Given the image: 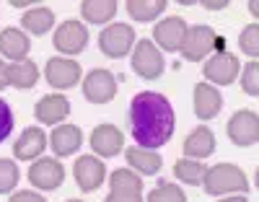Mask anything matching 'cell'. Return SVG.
I'll return each mask as SVG.
<instances>
[{
  "mask_svg": "<svg viewBox=\"0 0 259 202\" xmlns=\"http://www.w3.org/2000/svg\"><path fill=\"white\" fill-rule=\"evenodd\" d=\"M174 106L158 91H140L130 101V135L138 148L156 150L174 135Z\"/></svg>",
  "mask_w": 259,
  "mask_h": 202,
  "instance_id": "cell-1",
  "label": "cell"
},
{
  "mask_svg": "<svg viewBox=\"0 0 259 202\" xmlns=\"http://www.w3.org/2000/svg\"><path fill=\"white\" fill-rule=\"evenodd\" d=\"M202 187L212 197H223V194H231V192L244 194V192H249V179L233 164H215L205 171Z\"/></svg>",
  "mask_w": 259,
  "mask_h": 202,
  "instance_id": "cell-2",
  "label": "cell"
},
{
  "mask_svg": "<svg viewBox=\"0 0 259 202\" xmlns=\"http://www.w3.org/2000/svg\"><path fill=\"white\" fill-rule=\"evenodd\" d=\"M182 57L189 60V62H200L215 52H223V39L215 34L210 26L205 24H197V26H189L187 29V36H184V44H182Z\"/></svg>",
  "mask_w": 259,
  "mask_h": 202,
  "instance_id": "cell-3",
  "label": "cell"
},
{
  "mask_svg": "<svg viewBox=\"0 0 259 202\" xmlns=\"http://www.w3.org/2000/svg\"><path fill=\"white\" fill-rule=\"evenodd\" d=\"M52 44L55 50L65 57H73V55H80L85 47H89V29H85L80 21H62V24L55 29V36H52Z\"/></svg>",
  "mask_w": 259,
  "mask_h": 202,
  "instance_id": "cell-4",
  "label": "cell"
},
{
  "mask_svg": "<svg viewBox=\"0 0 259 202\" xmlns=\"http://www.w3.org/2000/svg\"><path fill=\"white\" fill-rule=\"evenodd\" d=\"M226 135L233 145L239 148H251L259 143V117L256 111H249V109H241L228 119L226 125Z\"/></svg>",
  "mask_w": 259,
  "mask_h": 202,
  "instance_id": "cell-5",
  "label": "cell"
},
{
  "mask_svg": "<svg viewBox=\"0 0 259 202\" xmlns=\"http://www.w3.org/2000/svg\"><path fill=\"white\" fill-rule=\"evenodd\" d=\"M130 60H133V70L140 78H145V80H156V78L163 75L166 62L161 57V50L156 47L153 42H148V39L138 42L133 47V57H130Z\"/></svg>",
  "mask_w": 259,
  "mask_h": 202,
  "instance_id": "cell-6",
  "label": "cell"
},
{
  "mask_svg": "<svg viewBox=\"0 0 259 202\" xmlns=\"http://www.w3.org/2000/svg\"><path fill=\"white\" fill-rule=\"evenodd\" d=\"M133 47H135V31L127 24H112L99 34V50L104 52V57L119 60L130 55Z\"/></svg>",
  "mask_w": 259,
  "mask_h": 202,
  "instance_id": "cell-7",
  "label": "cell"
},
{
  "mask_svg": "<svg viewBox=\"0 0 259 202\" xmlns=\"http://www.w3.org/2000/svg\"><path fill=\"white\" fill-rule=\"evenodd\" d=\"M239 70H241V65H239V57L231 55L228 50L223 52H215L210 55V60L205 62L202 67V75L207 78L205 83H215V86H231L236 78H239Z\"/></svg>",
  "mask_w": 259,
  "mask_h": 202,
  "instance_id": "cell-8",
  "label": "cell"
},
{
  "mask_svg": "<svg viewBox=\"0 0 259 202\" xmlns=\"http://www.w3.org/2000/svg\"><path fill=\"white\" fill-rule=\"evenodd\" d=\"M80 65L70 57H50L45 65V78L52 88L57 91H68V88H75L80 83Z\"/></svg>",
  "mask_w": 259,
  "mask_h": 202,
  "instance_id": "cell-9",
  "label": "cell"
},
{
  "mask_svg": "<svg viewBox=\"0 0 259 202\" xmlns=\"http://www.w3.org/2000/svg\"><path fill=\"white\" fill-rule=\"evenodd\" d=\"M83 96L91 104H109L117 96V78L114 73L96 67L89 75L83 78Z\"/></svg>",
  "mask_w": 259,
  "mask_h": 202,
  "instance_id": "cell-10",
  "label": "cell"
},
{
  "mask_svg": "<svg viewBox=\"0 0 259 202\" xmlns=\"http://www.w3.org/2000/svg\"><path fill=\"white\" fill-rule=\"evenodd\" d=\"M29 182L36 187V189H41V192H55L62 182H65V169H62V164L57 161V158H45L41 155L39 161H34L31 166H29Z\"/></svg>",
  "mask_w": 259,
  "mask_h": 202,
  "instance_id": "cell-11",
  "label": "cell"
},
{
  "mask_svg": "<svg viewBox=\"0 0 259 202\" xmlns=\"http://www.w3.org/2000/svg\"><path fill=\"white\" fill-rule=\"evenodd\" d=\"M187 21L179 18V16H168L163 21L153 26V44L166 52H179L182 44H184V36H187Z\"/></svg>",
  "mask_w": 259,
  "mask_h": 202,
  "instance_id": "cell-12",
  "label": "cell"
},
{
  "mask_svg": "<svg viewBox=\"0 0 259 202\" xmlns=\"http://www.w3.org/2000/svg\"><path fill=\"white\" fill-rule=\"evenodd\" d=\"M89 143H91L96 155H101V158H114L124 148V135L117 125H99V127H94Z\"/></svg>",
  "mask_w": 259,
  "mask_h": 202,
  "instance_id": "cell-13",
  "label": "cell"
},
{
  "mask_svg": "<svg viewBox=\"0 0 259 202\" xmlns=\"http://www.w3.org/2000/svg\"><path fill=\"white\" fill-rule=\"evenodd\" d=\"M73 176L83 192H96L106 179V166L96 155H80L73 166Z\"/></svg>",
  "mask_w": 259,
  "mask_h": 202,
  "instance_id": "cell-14",
  "label": "cell"
},
{
  "mask_svg": "<svg viewBox=\"0 0 259 202\" xmlns=\"http://www.w3.org/2000/svg\"><path fill=\"white\" fill-rule=\"evenodd\" d=\"M50 145V138L45 135L41 127H26L21 132V138L13 143V155L18 161H36L41 158L45 148Z\"/></svg>",
  "mask_w": 259,
  "mask_h": 202,
  "instance_id": "cell-15",
  "label": "cell"
},
{
  "mask_svg": "<svg viewBox=\"0 0 259 202\" xmlns=\"http://www.w3.org/2000/svg\"><path fill=\"white\" fill-rule=\"evenodd\" d=\"M70 114V101L62 94H47L41 96L34 106V117L41 125H60L65 117Z\"/></svg>",
  "mask_w": 259,
  "mask_h": 202,
  "instance_id": "cell-16",
  "label": "cell"
},
{
  "mask_svg": "<svg viewBox=\"0 0 259 202\" xmlns=\"http://www.w3.org/2000/svg\"><path fill=\"white\" fill-rule=\"evenodd\" d=\"M80 145H83V132L78 125H57L50 135V148L60 158H68V155L78 153Z\"/></svg>",
  "mask_w": 259,
  "mask_h": 202,
  "instance_id": "cell-17",
  "label": "cell"
},
{
  "mask_svg": "<svg viewBox=\"0 0 259 202\" xmlns=\"http://www.w3.org/2000/svg\"><path fill=\"white\" fill-rule=\"evenodd\" d=\"M194 114H197V119H212L218 117V111L223 106V96L215 86L210 83H197L194 86Z\"/></svg>",
  "mask_w": 259,
  "mask_h": 202,
  "instance_id": "cell-18",
  "label": "cell"
},
{
  "mask_svg": "<svg viewBox=\"0 0 259 202\" xmlns=\"http://www.w3.org/2000/svg\"><path fill=\"white\" fill-rule=\"evenodd\" d=\"M29 50H31V39L21 29L8 26V29L0 31V55L3 57H8L13 62H21V60H26Z\"/></svg>",
  "mask_w": 259,
  "mask_h": 202,
  "instance_id": "cell-19",
  "label": "cell"
},
{
  "mask_svg": "<svg viewBox=\"0 0 259 202\" xmlns=\"http://www.w3.org/2000/svg\"><path fill=\"white\" fill-rule=\"evenodd\" d=\"M215 150V135L210 127H194L184 138V158H207Z\"/></svg>",
  "mask_w": 259,
  "mask_h": 202,
  "instance_id": "cell-20",
  "label": "cell"
},
{
  "mask_svg": "<svg viewBox=\"0 0 259 202\" xmlns=\"http://www.w3.org/2000/svg\"><path fill=\"white\" fill-rule=\"evenodd\" d=\"M124 158H127V164L133 166L135 171H140L145 176L158 174L161 166H163V158H161L156 150H145V148H138V145L124 148Z\"/></svg>",
  "mask_w": 259,
  "mask_h": 202,
  "instance_id": "cell-21",
  "label": "cell"
},
{
  "mask_svg": "<svg viewBox=\"0 0 259 202\" xmlns=\"http://www.w3.org/2000/svg\"><path fill=\"white\" fill-rule=\"evenodd\" d=\"M39 80V67L34 60H21V62H11L8 65V86L13 88H21V91H26V88H34Z\"/></svg>",
  "mask_w": 259,
  "mask_h": 202,
  "instance_id": "cell-22",
  "label": "cell"
},
{
  "mask_svg": "<svg viewBox=\"0 0 259 202\" xmlns=\"http://www.w3.org/2000/svg\"><path fill=\"white\" fill-rule=\"evenodd\" d=\"M21 26H24V31H29L34 36H41L55 26V13L50 8H45V6L29 8L24 16H21Z\"/></svg>",
  "mask_w": 259,
  "mask_h": 202,
  "instance_id": "cell-23",
  "label": "cell"
},
{
  "mask_svg": "<svg viewBox=\"0 0 259 202\" xmlns=\"http://www.w3.org/2000/svg\"><path fill=\"white\" fill-rule=\"evenodd\" d=\"M80 16L89 24L104 26L117 16V3L114 0H85V3H80Z\"/></svg>",
  "mask_w": 259,
  "mask_h": 202,
  "instance_id": "cell-24",
  "label": "cell"
},
{
  "mask_svg": "<svg viewBox=\"0 0 259 202\" xmlns=\"http://www.w3.org/2000/svg\"><path fill=\"white\" fill-rule=\"evenodd\" d=\"M166 11V0H130L127 3V13L135 21H156L161 13Z\"/></svg>",
  "mask_w": 259,
  "mask_h": 202,
  "instance_id": "cell-25",
  "label": "cell"
},
{
  "mask_svg": "<svg viewBox=\"0 0 259 202\" xmlns=\"http://www.w3.org/2000/svg\"><path fill=\"white\" fill-rule=\"evenodd\" d=\"M205 164L200 161H194V158H182L174 164V176L179 179V182L189 184V187H197L202 184V179H205Z\"/></svg>",
  "mask_w": 259,
  "mask_h": 202,
  "instance_id": "cell-26",
  "label": "cell"
},
{
  "mask_svg": "<svg viewBox=\"0 0 259 202\" xmlns=\"http://www.w3.org/2000/svg\"><path fill=\"white\" fill-rule=\"evenodd\" d=\"M109 187L112 189H122V192H143V182L135 171L130 169H117L109 174Z\"/></svg>",
  "mask_w": 259,
  "mask_h": 202,
  "instance_id": "cell-27",
  "label": "cell"
},
{
  "mask_svg": "<svg viewBox=\"0 0 259 202\" xmlns=\"http://www.w3.org/2000/svg\"><path fill=\"white\" fill-rule=\"evenodd\" d=\"M148 202H187V194L179 184H166L158 182L153 189L148 192Z\"/></svg>",
  "mask_w": 259,
  "mask_h": 202,
  "instance_id": "cell-28",
  "label": "cell"
},
{
  "mask_svg": "<svg viewBox=\"0 0 259 202\" xmlns=\"http://www.w3.org/2000/svg\"><path fill=\"white\" fill-rule=\"evenodd\" d=\"M18 184V166L11 158H0V194L13 192Z\"/></svg>",
  "mask_w": 259,
  "mask_h": 202,
  "instance_id": "cell-29",
  "label": "cell"
},
{
  "mask_svg": "<svg viewBox=\"0 0 259 202\" xmlns=\"http://www.w3.org/2000/svg\"><path fill=\"white\" fill-rule=\"evenodd\" d=\"M239 47H241V52L249 55V57H256V55H259V26H256V24H249V26L241 31Z\"/></svg>",
  "mask_w": 259,
  "mask_h": 202,
  "instance_id": "cell-30",
  "label": "cell"
},
{
  "mask_svg": "<svg viewBox=\"0 0 259 202\" xmlns=\"http://www.w3.org/2000/svg\"><path fill=\"white\" fill-rule=\"evenodd\" d=\"M241 88H244L249 96H256L259 94V65H256V60H251L244 67V73H241Z\"/></svg>",
  "mask_w": 259,
  "mask_h": 202,
  "instance_id": "cell-31",
  "label": "cell"
},
{
  "mask_svg": "<svg viewBox=\"0 0 259 202\" xmlns=\"http://www.w3.org/2000/svg\"><path fill=\"white\" fill-rule=\"evenodd\" d=\"M11 132H13V111L6 99H0V143L8 140Z\"/></svg>",
  "mask_w": 259,
  "mask_h": 202,
  "instance_id": "cell-32",
  "label": "cell"
},
{
  "mask_svg": "<svg viewBox=\"0 0 259 202\" xmlns=\"http://www.w3.org/2000/svg\"><path fill=\"white\" fill-rule=\"evenodd\" d=\"M104 202H145L143 199V192H122V189H112L106 194Z\"/></svg>",
  "mask_w": 259,
  "mask_h": 202,
  "instance_id": "cell-33",
  "label": "cell"
},
{
  "mask_svg": "<svg viewBox=\"0 0 259 202\" xmlns=\"http://www.w3.org/2000/svg\"><path fill=\"white\" fill-rule=\"evenodd\" d=\"M8 202H47V199L36 192H31V189H24V192H13Z\"/></svg>",
  "mask_w": 259,
  "mask_h": 202,
  "instance_id": "cell-34",
  "label": "cell"
},
{
  "mask_svg": "<svg viewBox=\"0 0 259 202\" xmlns=\"http://www.w3.org/2000/svg\"><path fill=\"white\" fill-rule=\"evenodd\" d=\"M8 86V65L3 62V57H0V91Z\"/></svg>",
  "mask_w": 259,
  "mask_h": 202,
  "instance_id": "cell-35",
  "label": "cell"
},
{
  "mask_svg": "<svg viewBox=\"0 0 259 202\" xmlns=\"http://www.w3.org/2000/svg\"><path fill=\"white\" fill-rule=\"evenodd\" d=\"M207 11H221V8H226L228 3H226V0H207V3H202Z\"/></svg>",
  "mask_w": 259,
  "mask_h": 202,
  "instance_id": "cell-36",
  "label": "cell"
},
{
  "mask_svg": "<svg viewBox=\"0 0 259 202\" xmlns=\"http://www.w3.org/2000/svg\"><path fill=\"white\" fill-rule=\"evenodd\" d=\"M218 202H249L244 194H226V197H221Z\"/></svg>",
  "mask_w": 259,
  "mask_h": 202,
  "instance_id": "cell-37",
  "label": "cell"
},
{
  "mask_svg": "<svg viewBox=\"0 0 259 202\" xmlns=\"http://www.w3.org/2000/svg\"><path fill=\"white\" fill-rule=\"evenodd\" d=\"M11 6H13V8H26L29 0H11Z\"/></svg>",
  "mask_w": 259,
  "mask_h": 202,
  "instance_id": "cell-38",
  "label": "cell"
},
{
  "mask_svg": "<svg viewBox=\"0 0 259 202\" xmlns=\"http://www.w3.org/2000/svg\"><path fill=\"white\" fill-rule=\"evenodd\" d=\"M68 202H80V199H68Z\"/></svg>",
  "mask_w": 259,
  "mask_h": 202,
  "instance_id": "cell-39",
  "label": "cell"
}]
</instances>
